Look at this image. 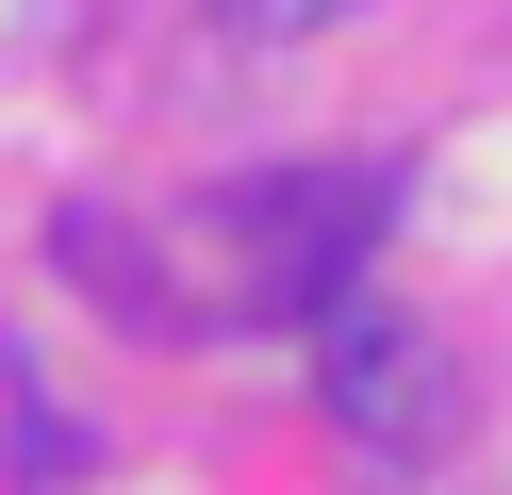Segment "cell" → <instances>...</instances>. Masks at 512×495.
<instances>
[{
  "mask_svg": "<svg viewBox=\"0 0 512 495\" xmlns=\"http://www.w3.org/2000/svg\"><path fill=\"white\" fill-rule=\"evenodd\" d=\"M364 0H215V33H248V50H298V33H347Z\"/></svg>",
  "mask_w": 512,
  "mask_h": 495,
  "instance_id": "3",
  "label": "cell"
},
{
  "mask_svg": "<svg viewBox=\"0 0 512 495\" xmlns=\"http://www.w3.org/2000/svg\"><path fill=\"white\" fill-rule=\"evenodd\" d=\"M314 396H331V429H347V446H380V462L446 446V347L397 314V297H364V281L314 297Z\"/></svg>",
  "mask_w": 512,
  "mask_h": 495,
  "instance_id": "2",
  "label": "cell"
},
{
  "mask_svg": "<svg viewBox=\"0 0 512 495\" xmlns=\"http://www.w3.org/2000/svg\"><path fill=\"white\" fill-rule=\"evenodd\" d=\"M380 215H397L380 165H265V182L215 198V248H232V281L265 297V314H314L331 281H364Z\"/></svg>",
  "mask_w": 512,
  "mask_h": 495,
  "instance_id": "1",
  "label": "cell"
}]
</instances>
